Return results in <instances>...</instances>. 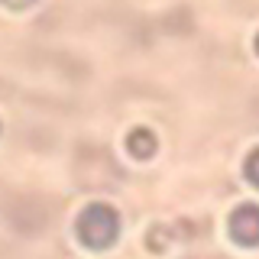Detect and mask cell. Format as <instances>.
<instances>
[{
	"label": "cell",
	"mask_w": 259,
	"mask_h": 259,
	"mask_svg": "<svg viewBox=\"0 0 259 259\" xmlns=\"http://www.w3.org/2000/svg\"><path fill=\"white\" fill-rule=\"evenodd\" d=\"M4 7H13V10H23V7H29V4H36V0H0Z\"/></svg>",
	"instance_id": "cell-5"
},
{
	"label": "cell",
	"mask_w": 259,
	"mask_h": 259,
	"mask_svg": "<svg viewBox=\"0 0 259 259\" xmlns=\"http://www.w3.org/2000/svg\"><path fill=\"white\" fill-rule=\"evenodd\" d=\"M227 227H230L233 243H240V246H259V204L233 207Z\"/></svg>",
	"instance_id": "cell-2"
},
{
	"label": "cell",
	"mask_w": 259,
	"mask_h": 259,
	"mask_svg": "<svg viewBox=\"0 0 259 259\" xmlns=\"http://www.w3.org/2000/svg\"><path fill=\"white\" fill-rule=\"evenodd\" d=\"M256 52H259V36H256Z\"/></svg>",
	"instance_id": "cell-6"
},
{
	"label": "cell",
	"mask_w": 259,
	"mask_h": 259,
	"mask_svg": "<svg viewBox=\"0 0 259 259\" xmlns=\"http://www.w3.org/2000/svg\"><path fill=\"white\" fill-rule=\"evenodd\" d=\"M156 133H152L149 126H136L126 133V152L133 159H149L152 152H156Z\"/></svg>",
	"instance_id": "cell-3"
},
{
	"label": "cell",
	"mask_w": 259,
	"mask_h": 259,
	"mask_svg": "<svg viewBox=\"0 0 259 259\" xmlns=\"http://www.w3.org/2000/svg\"><path fill=\"white\" fill-rule=\"evenodd\" d=\"M243 175H246V182L253 185V188H259V146L253 152L246 156V165H243Z\"/></svg>",
	"instance_id": "cell-4"
},
{
	"label": "cell",
	"mask_w": 259,
	"mask_h": 259,
	"mask_svg": "<svg viewBox=\"0 0 259 259\" xmlns=\"http://www.w3.org/2000/svg\"><path fill=\"white\" fill-rule=\"evenodd\" d=\"M75 233L88 249H107L120 237V214L110 204H88L75 221Z\"/></svg>",
	"instance_id": "cell-1"
}]
</instances>
